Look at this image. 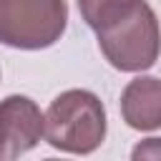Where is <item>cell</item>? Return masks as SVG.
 Returning a JSON list of instances; mask_svg holds the SVG:
<instances>
[{
  "label": "cell",
  "mask_w": 161,
  "mask_h": 161,
  "mask_svg": "<svg viewBox=\"0 0 161 161\" xmlns=\"http://www.w3.org/2000/svg\"><path fill=\"white\" fill-rule=\"evenodd\" d=\"M45 138L65 153H91L106 138V108L91 91H65L45 113Z\"/></svg>",
  "instance_id": "6da1fadb"
},
{
  "label": "cell",
  "mask_w": 161,
  "mask_h": 161,
  "mask_svg": "<svg viewBox=\"0 0 161 161\" xmlns=\"http://www.w3.org/2000/svg\"><path fill=\"white\" fill-rule=\"evenodd\" d=\"M98 48L106 60L123 73H138L156 63L161 53V30L156 13L143 0L121 23L98 30Z\"/></svg>",
  "instance_id": "7a4b0ae2"
},
{
  "label": "cell",
  "mask_w": 161,
  "mask_h": 161,
  "mask_svg": "<svg viewBox=\"0 0 161 161\" xmlns=\"http://www.w3.org/2000/svg\"><path fill=\"white\" fill-rule=\"evenodd\" d=\"M68 25L65 0H0V43L40 50L60 40Z\"/></svg>",
  "instance_id": "3957f363"
},
{
  "label": "cell",
  "mask_w": 161,
  "mask_h": 161,
  "mask_svg": "<svg viewBox=\"0 0 161 161\" xmlns=\"http://www.w3.org/2000/svg\"><path fill=\"white\" fill-rule=\"evenodd\" d=\"M45 133V116L28 96H8L0 101V161L18 158L35 148Z\"/></svg>",
  "instance_id": "277c9868"
},
{
  "label": "cell",
  "mask_w": 161,
  "mask_h": 161,
  "mask_svg": "<svg viewBox=\"0 0 161 161\" xmlns=\"http://www.w3.org/2000/svg\"><path fill=\"white\" fill-rule=\"evenodd\" d=\"M121 116L136 131L161 128V80L151 75L133 78L121 93Z\"/></svg>",
  "instance_id": "5b68a950"
},
{
  "label": "cell",
  "mask_w": 161,
  "mask_h": 161,
  "mask_svg": "<svg viewBox=\"0 0 161 161\" xmlns=\"http://www.w3.org/2000/svg\"><path fill=\"white\" fill-rule=\"evenodd\" d=\"M141 3L143 0H78V10L88 28L98 33L128 18Z\"/></svg>",
  "instance_id": "8992f818"
},
{
  "label": "cell",
  "mask_w": 161,
  "mask_h": 161,
  "mask_svg": "<svg viewBox=\"0 0 161 161\" xmlns=\"http://www.w3.org/2000/svg\"><path fill=\"white\" fill-rule=\"evenodd\" d=\"M133 158H161V138H148L133 148Z\"/></svg>",
  "instance_id": "52a82bcc"
}]
</instances>
